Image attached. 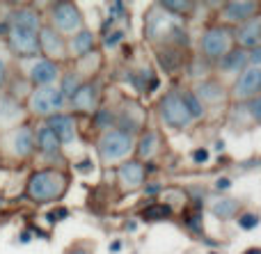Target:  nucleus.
I'll return each mask as SVG.
<instances>
[{"label":"nucleus","mask_w":261,"mask_h":254,"mask_svg":"<svg viewBox=\"0 0 261 254\" xmlns=\"http://www.w3.org/2000/svg\"><path fill=\"white\" fill-rule=\"evenodd\" d=\"M67 190V177L58 170H39L28 181V197L32 202H55Z\"/></svg>","instance_id":"nucleus-1"},{"label":"nucleus","mask_w":261,"mask_h":254,"mask_svg":"<svg viewBox=\"0 0 261 254\" xmlns=\"http://www.w3.org/2000/svg\"><path fill=\"white\" fill-rule=\"evenodd\" d=\"M96 149L106 163H119L133 151V135L119 131V128H108L106 133H101Z\"/></svg>","instance_id":"nucleus-2"},{"label":"nucleus","mask_w":261,"mask_h":254,"mask_svg":"<svg viewBox=\"0 0 261 254\" xmlns=\"http://www.w3.org/2000/svg\"><path fill=\"white\" fill-rule=\"evenodd\" d=\"M28 108H30L32 115L37 117H53V115L62 112L64 108V96L60 94L58 87H37L30 94V101H28Z\"/></svg>","instance_id":"nucleus-3"},{"label":"nucleus","mask_w":261,"mask_h":254,"mask_svg":"<svg viewBox=\"0 0 261 254\" xmlns=\"http://www.w3.org/2000/svg\"><path fill=\"white\" fill-rule=\"evenodd\" d=\"M161 117H163V122L172 128H186L193 124L181 92H167V94L163 96L161 99Z\"/></svg>","instance_id":"nucleus-4"},{"label":"nucleus","mask_w":261,"mask_h":254,"mask_svg":"<svg viewBox=\"0 0 261 254\" xmlns=\"http://www.w3.org/2000/svg\"><path fill=\"white\" fill-rule=\"evenodd\" d=\"M5 35H7L9 48H12L16 55H21V58H32V55L39 53V37H37L39 32L37 30L9 23Z\"/></svg>","instance_id":"nucleus-5"},{"label":"nucleus","mask_w":261,"mask_h":254,"mask_svg":"<svg viewBox=\"0 0 261 254\" xmlns=\"http://www.w3.org/2000/svg\"><path fill=\"white\" fill-rule=\"evenodd\" d=\"M50 18H53V30L62 37L83 30V16L73 3H55L50 9Z\"/></svg>","instance_id":"nucleus-6"},{"label":"nucleus","mask_w":261,"mask_h":254,"mask_svg":"<svg viewBox=\"0 0 261 254\" xmlns=\"http://www.w3.org/2000/svg\"><path fill=\"white\" fill-rule=\"evenodd\" d=\"M199 48L208 60H222L231 50V30L227 27H208L199 39Z\"/></svg>","instance_id":"nucleus-7"},{"label":"nucleus","mask_w":261,"mask_h":254,"mask_svg":"<svg viewBox=\"0 0 261 254\" xmlns=\"http://www.w3.org/2000/svg\"><path fill=\"white\" fill-rule=\"evenodd\" d=\"M39 53H44L46 60L58 64L60 60H67L69 50H67V41L60 32H55L50 25H41L39 27Z\"/></svg>","instance_id":"nucleus-8"},{"label":"nucleus","mask_w":261,"mask_h":254,"mask_svg":"<svg viewBox=\"0 0 261 254\" xmlns=\"http://www.w3.org/2000/svg\"><path fill=\"white\" fill-rule=\"evenodd\" d=\"M259 94H261V69L245 67L234 82V99L250 101Z\"/></svg>","instance_id":"nucleus-9"},{"label":"nucleus","mask_w":261,"mask_h":254,"mask_svg":"<svg viewBox=\"0 0 261 254\" xmlns=\"http://www.w3.org/2000/svg\"><path fill=\"white\" fill-rule=\"evenodd\" d=\"M7 149L12 156L16 158H28V156L35 151V135L28 126H18L14 128L7 135Z\"/></svg>","instance_id":"nucleus-10"},{"label":"nucleus","mask_w":261,"mask_h":254,"mask_svg":"<svg viewBox=\"0 0 261 254\" xmlns=\"http://www.w3.org/2000/svg\"><path fill=\"white\" fill-rule=\"evenodd\" d=\"M28 76L37 87H50L60 76V67L46 58H39L28 67Z\"/></svg>","instance_id":"nucleus-11"},{"label":"nucleus","mask_w":261,"mask_h":254,"mask_svg":"<svg viewBox=\"0 0 261 254\" xmlns=\"http://www.w3.org/2000/svg\"><path fill=\"white\" fill-rule=\"evenodd\" d=\"M236 41H239V46L243 50L257 48L261 44V14L248 18L245 23H241V25L236 27Z\"/></svg>","instance_id":"nucleus-12"},{"label":"nucleus","mask_w":261,"mask_h":254,"mask_svg":"<svg viewBox=\"0 0 261 254\" xmlns=\"http://www.w3.org/2000/svg\"><path fill=\"white\" fill-rule=\"evenodd\" d=\"M46 126L58 135L60 145H69V142H73V137H76V122H73L71 115H64V112L53 115V117L46 119Z\"/></svg>","instance_id":"nucleus-13"},{"label":"nucleus","mask_w":261,"mask_h":254,"mask_svg":"<svg viewBox=\"0 0 261 254\" xmlns=\"http://www.w3.org/2000/svg\"><path fill=\"white\" fill-rule=\"evenodd\" d=\"M257 9H259L257 3H227L225 7H222V18H225L227 23L241 25V23H245L248 18L257 16Z\"/></svg>","instance_id":"nucleus-14"},{"label":"nucleus","mask_w":261,"mask_h":254,"mask_svg":"<svg viewBox=\"0 0 261 254\" xmlns=\"http://www.w3.org/2000/svg\"><path fill=\"white\" fill-rule=\"evenodd\" d=\"M117 177L124 188H138L144 183V167L140 160H124L117 170Z\"/></svg>","instance_id":"nucleus-15"},{"label":"nucleus","mask_w":261,"mask_h":254,"mask_svg":"<svg viewBox=\"0 0 261 254\" xmlns=\"http://www.w3.org/2000/svg\"><path fill=\"white\" fill-rule=\"evenodd\" d=\"M67 50H71V55L73 58H78V60L92 55L94 53V35H92L90 30H85V27L78 30L76 35L71 37V41L67 44Z\"/></svg>","instance_id":"nucleus-16"},{"label":"nucleus","mask_w":261,"mask_h":254,"mask_svg":"<svg viewBox=\"0 0 261 254\" xmlns=\"http://www.w3.org/2000/svg\"><path fill=\"white\" fill-rule=\"evenodd\" d=\"M96 99H99V96H96V87L92 85V82H83L76 94L71 96V103L78 112H94Z\"/></svg>","instance_id":"nucleus-17"},{"label":"nucleus","mask_w":261,"mask_h":254,"mask_svg":"<svg viewBox=\"0 0 261 254\" xmlns=\"http://www.w3.org/2000/svg\"><path fill=\"white\" fill-rule=\"evenodd\" d=\"M218 64H220V71H225V73H241L248 67V50L231 48L225 58L218 60Z\"/></svg>","instance_id":"nucleus-18"},{"label":"nucleus","mask_w":261,"mask_h":254,"mask_svg":"<svg viewBox=\"0 0 261 254\" xmlns=\"http://www.w3.org/2000/svg\"><path fill=\"white\" fill-rule=\"evenodd\" d=\"M195 96H197L202 103H218V101H222V96H225V87L216 80H204V82H199Z\"/></svg>","instance_id":"nucleus-19"},{"label":"nucleus","mask_w":261,"mask_h":254,"mask_svg":"<svg viewBox=\"0 0 261 254\" xmlns=\"http://www.w3.org/2000/svg\"><path fill=\"white\" fill-rule=\"evenodd\" d=\"M35 147L37 149H41L44 154H58L62 145H60L58 135H55V133L44 124V126L37 131V135H35Z\"/></svg>","instance_id":"nucleus-20"},{"label":"nucleus","mask_w":261,"mask_h":254,"mask_svg":"<svg viewBox=\"0 0 261 254\" xmlns=\"http://www.w3.org/2000/svg\"><path fill=\"white\" fill-rule=\"evenodd\" d=\"M23 117V108L12 96H0V124H14Z\"/></svg>","instance_id":"nucleus-21"},{"label":"nucleus","mask_w":261,"mask_h":254,"mask_svg":"<svg viewBox=\"0 0 261 254\" xmlns=\"http://www.w3.org/2000/svg\"><path fill=\"white\" fill-rule=\"evenodd\" d=\"M12 23H14V25L30 27V30H37V32H39V27H41V18H39V14H37L35 9H30V7L16 9V12L12 14Z\"/></svg>","instance_id":"nucleus-22"},{"label":"nucleus","mask_w":261,"mask_h":254,"mask_svg":"<svg viewBox=\"0 0 261 254\" xmlns=\"http://www.w3.org/2000/svg\"><path fill=\"white\" fill-rule=\"evenodd\" d=\"M239 209H241L239 200H229V197H225V200L216 202V204L211 206V213L216 215L218 220H227V218H234V215L239 213Z\"/></svg>","instance_id":"nucleus-23"},{"label":"nucleus","mask_w":261,"mask_h":254,"mask_svg":"<svg viewBox=\"0 0 261 254\" xmlns=\"http://www.w3.org/2000/svg\"><path fill=\"white\" fill-rule=\"evenodd\" d=\"M81 85H83L81 73H78V71H69V73H64V78H62V87H60V94H62L64 101H67V99H71V96L76 94Z\"/></svg>","instance_id":"nucleus-24"},{"label":"nucleus","mask_w":261,"mask_h":254,"mask_svg":"<svg viewBox=\"0 0 261 254\" xmlns=\"http://www.w3.org/2000/svg\"><path fill=\"white\" fill-rule=\"evenodd\" d=\"M181 96H184V103H186V108H188L190 119H193V122L202 119L204 112H206V108H204V103L195 96V92H181Z\"/></svg>","instance_id":"nucleus-25"},{"label":"nucleus","mask_w":261,"mask_h":254,"mask_svg":"<svg viewBox=\"0 0 261 254\" xmlns=\"http://www.w3.org/2000/svg\"><path fill=\"white\" fill-rule=\"evenodd\" d=\"M156 147H158V135L153 131H147L138 140V156L140 158H149V156H153Z\"/></svg>","instance_id":"nucleus-26"},{"label":"nucleus","mask_w":261,"mask_h":254,"mask_svg":"<svg viewBox=\"0 0 261 254\" xmlns=\"http://www.w3.org/2000/svg\"><path fill=\"white\" fill-rule=\"evenodd\" d=\"M161 7L172 14H179V16L195 12V3H161Z\"/></svg>","instance_id":"nucleus-27"},{"label":"nucleus","mask_w":261,"mask_h":254,"mask_svg":"<svg viewBox=\"0 0 261 254\" xmlns=\"http://www.w3.org/2000/svg\"><path fill=\"white\" fill-rule=\"evenodd\" d=\"M248 112H250V117H252L254 122L261 124V94L248 101Z\"/></svg>","instance_id":"nucleus-28"},{"label":"nucleus","mask_w":261,"mask_h":254,"mask_svg":"<svg viewBox=\"0 0 261 254\" xmlns=\"http://www.w3.org/2000/svg\"><path fill=\"white\" fill-rule=\"evenodd\" d=\"M257 224H259V215L257 213H245V215H241V220H239L241 229H254Z\"/></svg>","instance_id":"nucleus-29"},{"label":"nucleus","mask_w":261,"mask_h":254,"mask_svg":"<svg viewBox=\"0 0 261 254\" xmlns=\"http://www.w3.org/2000/svg\"><path fill=\"white\" fill-rule=\"evenodd\" d=\"M142 215H144L147 220H153V218H165V215H170V209H167V206H153V209L144 211Z\"/></svg>","instance_id":"nucleus-30"},{"label":"nucleus","mask_w":261,"mask_h":254,"mask_svg":"<svg viewBox=\"0 0 261 254\" xmlns=\"http://www.w3.org/2000/svg\"><path fill=\"white\" fill-rule=\"evenodd\" d=\"M122 39H124V32L122 30H113V32H106L103 44L106 46H115V44H119Z\"/></svg>","instance_id":"nucleus-31"},{"label":"nucleus","mask_w":261,"mask_h":254,"mask_svg":"<svg viewBox=\"0 0 261 254\" xmlns=\"http://www.w3.org/2000/svg\"><path fill=\"white\" fill-rule=\"evenodd\" d=\"M248 67L261 69V46H257V48H252V50L248 53Z\"/></svg>","instance_id":"nucleus-32"},{"label":"nucleus","mask_w":261,"mask_h":254,"mask_svg":"<svg viewBox=\"0 0 261 254\" xmlns=\"http://www.w3.org/2000/svg\"><path fill=\"white\" fill-rule=\"evenodd\" d=\"M108 122H113V115H110V110H103V112L96 115V126H108Z\"/></svg>","instance_id":"nucleus-33"},{"label":"nucleus","mask_w":261,"mask_h":254,"mask_svg":"<svg viewBox=\"0 0 261 254\" xmlns=\"http://www.w3.org/2000/svg\"><path fill=\"white\" fill-rule=\"evenodd\" d=\"M206 158H208V151L206 149H195L193 151V160H195V163H206Z\"/></svg>","instance_id":"nucleus-34"},{"label":"nucleus","mask_w":261,"mask_h":254,"mask_svg":"<svg viewBox=\"0 0 261 254\" xmlns=\"http://www.w3.org/2000/svg\"><path fill=\"white\" fill-rule=\"evenodd\" d=\"M188 227L195 229V232H202V218H199V213H195L193 218H188Z\"/></svg>","instance_id":"nucleus-35"},{"label":"nucleus","mask_w":261,"mask_h":254,"mask_svg":"<svg viewBox=\"0 0 261 254\" xmlns=\"http://www.w3.org/2000/svg\"><path fill=\"white\" fill-rule=\"evenodd\" d=\"M67 215H69L67 209H60V211H53V213H48V220H53V222H55V220H64Z\"/></svg>","instance_id":"nucleus-36"},{"label":"nucleus","mask_w":261,"mask_h":254,"mask_svg":"<svg viewBox=\"0 0 261 254\" xmlns=\"http://www.w3.org/2000/svg\"><path fill=\"white\" fill-rule=\"evenodd\" d=\"M122 247H124L122 241H113V243H110V254H117L119 250H122Z\"/></svg>","instance_id":"nucleus-37"},{"label":"nucleus","mask_w":261,"mask_h":254,"mask_svg":"<svg viewBox=\"0 0 261 254\" xmlns=\"http://www.w3.org/2000/svg\"><path fill=\"white\" fill-rule=\"evenodd\" d=\"M76 170H78V172H90V170H92V163H90V160H85V163H78Z\"/></svg>","instance_id":"nucleus-38"},{"label":"nucleus","mask_w":261,"mask_h":254,"mask_svg":"<svg viewBox=\"0 0 261 254\" xmlns=\"http://www.w3.org/2000/svg\"><path fill=\"white\" fill-rule=\"evenodd\" d=\"M5 78H7V69H5V62L0 60V87L5 85Z\"/></svg>","instance_id":"nucleus-39"},{"label":"nucleus","mask_w":261,"mask_h":254,"mask_svg":"<svg viewBox=\"0 0 261 254\" xmlns=\"http://www.w3.org/2000/svg\"><path fill=\"white\" fill-rule=\"evenodd\" d=\"M216 188H220V190H225V188H231V181H229V179H220V181H216Z\"/></svg>","instance_id":"nucleus-40"},{"label":"nucleus","mask_w":261,"mask_h":254,"mask_svg":"<svg viewBox=\"0 0 261 254\" xmlns=\"http://www.w3.org/2000/svg\"><path fill=\"white\" fill-rule=\"evenodd\" d=\"M69 254H92V252L87 250V247H76V250H71Z\"/></svg>","instance_id":"nucleus-41"},{"label":"nucleus","mask_w":261,"mask_h":254,"mask_svg":"<svg viewBox=\"0 0 261 254\" xmlns=\"http://www.w3.org/2000/svg\"><path fill=\"white\" fill-rule=\"evenodd\" d=\"M248 254H261V250H250Z\"/></svg>","instance_id":"nucleus-42"}]
</instances>
